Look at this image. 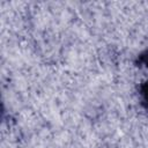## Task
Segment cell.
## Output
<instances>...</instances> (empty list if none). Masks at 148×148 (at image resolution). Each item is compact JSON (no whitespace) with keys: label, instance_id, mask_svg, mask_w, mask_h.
<instances>
[{"label":"cell","instance_id":"1","mask_svg":"<svg viewBox=\"0 0 148 148\" xmlns=\"http://www.w3.org/2000/svg\"><path fill=\"white\" fill-rule=\"evenodd\" d=\"M142 94H143V98H145V102L148 104V84H147V86L143 88V92H142Z\"/></svg>","mask_w":148,"mask_h":148},{"label":"cell","instance_id":"2","mask_svg":"<svg viewBox=\"0 0 148 148\" xmlns=\"http://www.w3.org/2000/svg\"><path fill=\"white\" fill-rule=\"evenodd\" d=\"M146 64H148V58H147V60H146Z\"/></svg>","mask_w":148,"mask_h":148}]
</instances>
